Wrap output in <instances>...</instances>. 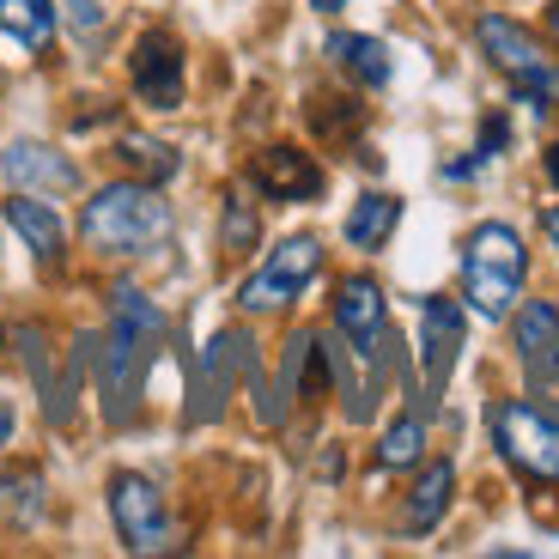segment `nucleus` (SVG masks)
Segmentation results:
<instances>
[{
	"label": "nucleus",
	"mask_w": 559,
	"mask_h": 559,
	"mask_svg": "<svg viewBox=\"0 0 559 559\" xmlns=\"http://www.w3.org/2000/svg\"><path fill=\"white\" fill-rule=\"evenodd\" d=\"M492 438L499 456L530 480H559V414L535 402H499L492 407Z\"/></svg>",
	"instance_id": "20e7f679"
},
{
	"label": "nucleus",
	"mask_w": 559,
	"mask_h": 559,
	"mask_svg": "<svg viewBox=\"0 0 559 559\" xmlns=\"http://www.w3.org/2000/svg\"><path fill=\"white\" fill-rule=\"evenodd\" d=\"M419 450H426V419H419V414H402L390 432H383L378 462H383V468H407V462H419Z\"/></svg>",
	"instance_id": "412c9836"
},
{
	"label": "nucleus",
	"mask_w": 559,
	"mask_h": 559,
	"mask_svg": "<svg viewBox=\"0 0 559 559\" xmlns=\"http://www.w3.org/2000/svg\"><path fill=\"white\" fill-rule=\"evenodd\" d=\"M547 177L559 182V140H554V146H547Z\"/></svg>",
	"instance_id": "393cba45"
},
{
	"label": "nucleus",
	"mask_w": 559,
	"mask_h": 559,
	"mask_svg": "<svg viewBox=\"0 0 559 559\" xmlns=\"http://www.w3.org/2000/svg\"><path fill=\"white\" fill-rule=\"evenodd\" d=\"M43 511V475L37 468H19V475L0 480V518L7 523H37Z\"/></svg>",
	"instance_id": "aec40b11"
},
{
	"label": "nucleus",
	"mask_w": 559,
	"mask_h": 559,
	"mask_svg": "<svg viewBox=\"0 0 559 559\" xmlns=\"http://www.w3.org/2000/svg\"><path fill=\"white\" fill-rule=\"evenodd\" d=\"M475 37H480V49H487L492 68H499L504 80H511V85L523 92V104H547V98L559 92V68H554V56H547V49L518 25V19L487 13V19L475 25Z\"/></svg>",
	"instance_id": "39448f33"
},
{
	"label": "nucleus",
	"mask_w": 559,
	"mask_h": 559,
	"mask_svg": "<svg viewBox=\"0 0 559 559\" xmlns=\"http://www.w3.org/2000/svg\"><path fill=\"white\" fill-rule=\"evenodd\" d=\"M335 329L353 341V353H365V359H378L383 341H390V305H383V286L378 280H341L335 293Z\"/></svg>",
	"instance_id": "1a4fd4ad"
},
{
	"label": "nucleus",
	"mask_w": 559,
	"mask_h": 559,
	"mask_svg": "<svg viewBox=\"0 0 559 559\" xmlns=\"http://www.w3.org/2000/svg\"><path fill=\"white\" fill-rule=\"evenodd\" d=\"M317 274H322V243H317V238H286V243H280V250L262 262V274L243 280L238 305H243V310H286Z\"/></svg>",
	"instance_id": "0eeeda50"
},
{
	"label": "nucleus",
	"mask_w": 559,
	"mask_h": 559,
	"mask_svg": "<svg viewBox=\"0 0 559 559\" xmlns=\"http://www.w3.org/2000/svg\"><path fill=\"white\" fill-rule=\"evenodd\" d=\"M128 73H134V92L140 104L153 110H177L182 104V43L170 31H146L128 56Z\"/></svg>",
	"instance_id": "6e6552de"
},
{
	"label": "nucleus",
	"mask_w": 559,
	"mask_h": 559,
	"mask_svg": "<svg viewBox=\"0 0 559 559\" xmlns=\"http://www.w3.org/2000/svg\"><path fill=\"white\" fill-rule=\"evenodd\" d=\"M7 225H13L31 250H37V262H49V267L61 262L68 231H61V219H56V207H49V201H37V195H25V189H19V195L7 201Z\"/></svg>",
	"instance_id": "4468645a"
},
{
	"label": "nucleus",
	"mask_w": 559,
	"mask_h": 559,
	"mask_svg": "<svg viewBox=\"0 0 559 559\" xmlns=\"http://www.w3.org/2000/svg\"><path fill=\"white\" fill-rule=\"evenodd\" d=\"M395 225H402V201L395 195H359L347 213V243L353 250H383Z\"/></svg>",
	"instance_id": "f3484780"
},
{
	"label": "nucleus",
	"mask_w": 559,
	"mask_h": 559,
	"mask_svg": "<svg viewBox=\"0 0 559 559\" xmlns=\"http://www.w3.org/2000/svg\"><path fill=\"white\" fill-rule=\"evenodd\" d=\"M68 25L80 31L85 43L104 37V25H110V0H73V7H68Z\"/></svg>",
	"instance_id": "5701e85b"
},
{
	"label": "nucleus",
	"mask_w": 559,
	"mask_h": 559,
	"mask_svg": "<svg viewBox=\"0 0 559 559\" xmlns=\"http://www.w3.org/2000/svg\"><path fill=\"white\" fill-rule=\"evenodd\" d=\"M153 335H158V310L134 286H116V322H110V347H104V395H110L116 419L134 402V383H140V365H146Z\"/></svg>",
	"instance_id": "7ed1b4c3"
},
{
	"label": "nucleus",
	"mask_w": 559,
	"mask_h": 559,
	"mask_svg": "<svg viewBox=\"0 0 559 559\" xmlns=\"http://www.w3.org/2000/svg\"><path fill=\"white\" fill-rule=\"evenodd\" d=\"M310 7H317V13H341V7H347V0H310Z\"/></svg>",
	"instance_id": "bb28decb"
},
{
	"label": "nucleus",
	"mask_w": 559,
	"mask_h": 559,
	"mask_svg": "<svg viewBox=\"0 0 559 559\" xmlns=\"http://www.w3.org/2000/svg\"><path fill=\"white\" fill-rule=\"evenodd\" d=\"M547 31H554V37H559V0H554V7H547Z\"/></svg>",
	"instance_id": "cd10ccee"
},
{
	"label": "nucleus",
	"mask_w": 559,
	"mask_h": 559,
	"mask_svg": "<svg viewBox=\"0 0 559 559\" xmlns=\"http://www.w3.org/2000/svg\"><path fill=\"white\" fill-rule=\"evenodd\" d=\"M116 158H122L128 170H134L140 182H165V177H177V146H165V140H146V134H128L122 146H116Z\"/></svg>",
	"instance_id": "6ab92c4d"
},
{
	"label": "nucleus",
	"mask_w": 559,
	"mask_h": 559,
	"mask_svg": "<svg viewBox=\"0 0 559 559\" xmlns=\"http://www.w3.org/2000/svg\"><path fill=\"white\" fill-rule=\"evenodd\" d=\"M523 274H530V250L511 225L487 219L468 231V243H462V298L475 305V317L487 322L511 317L523 298Z\"/></svg>",
	"instance_id": "f03ea898"
},
{
	"label": "nucleus",
	"mask_w": 559,
	"mask_h": 559,
	"mask_svg": "<svg viewBox=\"0 0 559 559\" xmlns=\"http://www.w3.org/2000/svg\"><path fill=\"white\" fill-rule=\"evenodd\" d=\"M518 353H523V365L530 371H547V365L559 359V310L554 305H523L518 310Z\"/></svg>",
	"instance_id": "2eb2a0df"
},
{
	"label": "nucleus",
	"mask_w": 559,
	"mask_h": 559,
	"mask_svg": "<svg viewBox=\"0 0 559 559\" xmlns=\"http://www.w3.org/2000/svg\"><path fill=\"white\" fill-rule=\"evenodd\" d=\"M450 492H456V468L450 462H426L414 480V492H407V511H402V530L407 535H432L438 518L450 511Z\"/></svg>",
	"instance_id": "ddd939ff"
},
{
	"label": "nucleus",
	"mask_w": 559,
	"mask_h": 559,
	"mask_svg": "<svg viewBox=\"0 0 559 559\" xmlns=\"http://www.w3.org/2000/svg\"><path fill=\"white\" fill-rule=\"evenodd\" d=\"M542 225H547V238L559 243V207H547V219H542Z\"/></svg>",
	"instance_id": "a878e982"
},
{
	"label": "nucleus",
	"mask_w": 559,
	"mask_h": 559,
	"mask_svg": "<svg viewBox=\"0 0 559 559\" xmlns=\"http://www.w3.org/2000/svg\"><path fill=\"white\" fill-rule=\"evenodd\" d=\"M250 243H255V213L243 195H231L225 201V250L238 255V250H250Z\"/></svg>",
	"instance_id": "4be33fe9"
},
{
	"label": "nucleus",
	"mask_w": 559,
	"mask_h": 559,
	"mask_svg": "<svg viewBox=\"0 0 559 559\" xmlns=\"http://www.w3.org/2000/svg\"><path fill=\"white\" fill-rule=\"evenodd\" d=\"M170 231V201L158 182H104L80 213V238L98 255H146Z\"/></svg>",
	"instance_id": "f257e3e1"
},
{
	"label": "nucleus",
	"mask_w": 559,
	"mask_h": 559,
	"mask_svg": "<svg viewBox=\"0 0 559 559\" xmlns=\"http://www.w3.org/2000/svg\"><path fill=\"white\" fill-rule=\"evenodd\" d=\"M110 518L128 554H170L177 547V523L165 511V492L146 475H116L110 480Z\"/></svg>",
	"instance_id": "423d86ee"
},
{
	"label": "nucleus",
	"mask_w": 559,
	"mask_h": 559,
	"mask_svg": "<svg viewBox=\"0 0 559 559\" xmlns=\"http://www.w3.org/2000/svg\"><path fill=\"white\" fill-rule=\"evenodd\" d=\"M0 37L43 49V43L56 37V7L49 0H0Z\"/></svg>",
	"instance_id": "a211bd4d"
},
{
	"label": "nucleus",
	"mask_w": 559,
	"mask_h": 559,
	"mask_svg": "<svg viewBox=\"0 0 559 559\" xmlns=\"http://www.w3.org/2000/svg\"><path fill=\"white\" fill-rule=\"evenodd\" d=\"M250 182L267 201H317L322 195V165L310 153H298V146H267V153H255Z\"/></svg>",
	"instance_id": "f8f14e48"
},
{
	"label": "nucleus",
	"mask_w": 559,
	"mask_h": 559,
	"mask_svg": "<svg viewBox=\"0 0 559 559\" xmlns=\"http://www.w3.org/2000/svg\"><path fill=\"white\" fill-rule=\"evenodd\" d=\"M7 438H13V407L0 402V444H7Z\"/></svg>",
	"instance_id": "b1692460"
},
{
	"label": "nucleus",
	"mask_w": 559,
	"mask_h": 559,
	"mask_svg": "<svg viewBox=\"0 0 559 559\" xmlns=\"http://www.w3.org/2000/svg\"><path fill=\"white\" fill-rule=\"evenodd\" d=\"M329 56H335L359 85H371V92H378V85H390V49H383L378 37H359V31H335V37H329Z\"/></svg>",
	"instance_id": "dca6fc26"
},
{
	"label": "nucleus",
	"mask_w": 559,
	"mask_h": 559,
	"mask_svg": "<svg viewBox=\"0 0 559 559\" xmlns=\"http://www.w3.org/2000/svg\"><path fill=\"white\" fill-rule=\"evenodd\" d=\"M462 353V310L456 298H426L419 305V365H426V390L444 395L450 371Z\"/></svg>",
	"instance_id": "9b49d317"
},
{
	"label": "nucleus",
	"mask_w": 559,
	"mask_h": 559,
	"mask_svg": "<svg viewBox=\"0 0 559 559\" xmlns=\"http://www.w3.org/2000/svg\"><path fill=\"white\" fill-rule=\"evenodd\" d=\"M0 170L13 177V189L25 195H73L80 189V165L56 146H43V140H13L7 153H0Z\"/></svg>",
	"instance_id": "9d476101"
}]
</instances>
